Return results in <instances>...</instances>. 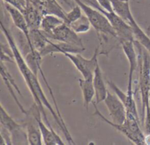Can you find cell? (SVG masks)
<instances>
[{"instance_id":"12","label":"cell","mask_w":150,"mask_h":145,"mask_svg":"<svg viewBox=\"0 0 150 145\" xmlns=\"http://www.w3.org/2000/svg\"><path fill=\"white\" fill-rule=\"evenodd\" d=\"M84 50L85 48H82L78 45L62 42H54L53 40H50L45 48L40 52V54L42 57H44L47 55H51V54H57V53L62 54H66V53L81 54Z\"/></svg>"},{"instance_id":"20","label":"cell","mask_w":150,"mask_h":145,"mask_svg":"<svg viewBox=\"0 0 150 145\" xmlns=\"http://www.w3.org/2000/svg\"><path fill=\"white\" fill-rule=\"evenodd\" d=\"M129 23L131 25L133 29L136 40H137L150 54V37L139 26L135 18L132 19Z\"/></svg>"},{"instance_id":"23","label":"cell","mask_w":150,"mask_h":145,"mask_svg":"<svg viewBox=\"0 0 150 145\" xmlns=\"http://www.w3.org/2000/svg\"><path fill=\"white\" fill-rule=\"evenodd\" d=\"M83 13L82 11L81 8L78 4H76V6L73 7L70 11L66 13L65 18H64V22L66 24L70 26L71 23H73V22H75L78 19L80 18L83 16Z\"/></svg>"},{"instance_id":"1","label":"cell","mask_w":150,"mask_h":145,"mask_svg":"<svg viewBox=\"0 0 150 145\" xmlns=\"http://www.w3.org/2000/svg\"><path fill=\"white\" fill-rule=\"evenodd\" d=\"M1 31L3 32V34L5 36V38L7 39V42H8L9 47H10L12 52H13V56H14L15 62H16L18 67V70H20L22 76L24 79L25 82H26V85H27L28 88L30 90L31 94H32V97H33L34 102L38 105V107L40 109L41 114L43 116L44 120H45L47 125L49 127H51V128H53L51 123L48 121V117H47L46 113H45V109H44V107H45L50 111V113L52 114L54 120H55L57 124L59 127L60 130L64 133V137H65L67 143L70 144H75L74 141H73V138H72L71 135H70V133L69 132L68 129H67V126H66L65 122H64L60 119L59 116L58 115L57 111L54 109V108L51 105L48 100L47 99L46 96H45V93H44L43 90H42V87H41L39 80H38V75L35 74L31 70L30 67H29L26 60H25L24 57H23V54H21V51L19 50L13 35L10 34L8 29L4 26L2 21L1 22Z\"/></svg>"},{"instance_id":"6","label":"cell","mask_w":150,"mask_h":145,"mask_svg":"<svg viewBox=\"0 0 150 145\" xmlns=\"http://www.w3.org/2000/svg\"><path fill=\"white\" fill-rule=\"evenodd\" d=\"M106 16L110 23L114 28L117 35V38L120 42L124 41H135V35L131 25L116 14L114 12L102 11Z\"/></svg>"},{"instance_id":"3","label":"cell","mask_w":150,"mask_h":145,"mask_svg":"<svg viewBox=\"0 0 150 145\" xmlns=\"http://www.w3.org/2000/svg\"><path fill=\"white\" fill-rule=\"evenodd\" d=\"M73 1L81 8L83 14L88 18L92 26L98 34L100 33L105 36H111L117 38V35L114 28L112 27L106 16L102 12L85 4L81 0Z\"/></svg>"},{"instance_id":"14","label":"cell","mask_w":150,"mask_h":145,"mask_svg":"<svg viewBox=\"0 0 150 145\" xmlns=\"http://www.w3.org/2000/svg\"><path fill=\"white\" fill-rule=\"evenodd\" d=\"M27 21L30 30L40 28V23L44 16L42 10L30 1H27L26 7L22 13Z\"/></svg>"},{"instance_id":"26","label":"cell","mask_w":150,"mask_h":145,"mask_svg":"<svg viewBox=\"0 0 150 145\" xmlns=\"http://www.w3.org/2000/svg\"><path fill=\"white\" fill-rule=\"evenodd\" d=\"M97 1L99 4L100 7L102 9V11L110 12V13L114 12L111 0H97Z\"/></svg>"},{"instance_id":"21","label":"cell","mask_w":150,"mask_h":145,"mask_svg":"<svg viewBox=\"0 0 150 145\" xmlns=\"http://www.w3.org/2000/svg\"><path fill=\"white\" fill-rule=\"evenodd\" d=\"M30 38L33 48L40 53L45 48L50 40L40 29L30 30Z\"/></svg>"},{"instance_id":"4","label":"cell","mask_w":150,"mask_h":145,"mask_svg":"<svg viewBox=\"0 0 150 145\" xmlns=\"http://www.w3.org/2000/svg\"><path fill=\"white\" fill-rule=\"evenodd\" d=\"M99 48L95 50L94 54L89 59H86L81 54H70L66 53L64 55L73 63L76 69L80 72L83 79H92L94 73L98 63Z\"/></svg>"},{"instance_id":"22","label":"cell","mask_w":150,"mask_h":145,"mask_svg":"<svg viewBox=\"0 0 150 145\" xmlns=\"http://www.w3.org/2000/svg\"><path fill=\"white\" fill-rule=\"evenodd\" d=\"M70 26L77 34L86 33L92 27L90 21H89L88 18L84 14L80 18H79L77 21L71 23Z\"/></svg>"},{"instance_id":"11","label":"cell","mask_w":150,"mask_h":145,"mask_svg":"<svg viewBox=\"0 0 150 145\" xmlns=\"http://www.w3.org/2000/svg\"><path fill=\"white\" fill-rule=\"evenodd\" d=\"M4 6H5L6 10L10 15L15 26L24 35L25 39H26L28 46L29 47L30 50H35L32 45V42H31L30 29H29V25H28L27 21H26L23 13L20 10L8 4L5 3Z\"/></svg>"},{"instance_id":"24","label":"cell","mask_w":150,"mask_h":145,"mask_svg":"<svg viewBox=\"0 0 150 145\" xmlns=\"http://www.w3.org/2000/svg\"><path fill=\"white\" fill-rule=\"evenodd\" d=\"M144 128H145V143L146 144H150V92L149 97V103L146 110L144 118Z\"/></svg>"},{"instance_id":"27","label":"cell","mask_w":150,"mask_h":145,"mask_svg":"<svg viewBox=\"0 0 150 145\" xmlns=\"http://www.w3.org/2000/svg\"><path fill=\"white\" fill-rule=\"evenodd\" d=\"M125 1H129V0H125Z\"/></svg>"},{"instance_id":"19","label":"cell","mask_w":150,"mask_h":145,"mask_svg":"<svg viewBox=\"0 0 150 145\" xmlns=\"http://www.w3.org/2000/svg\"><path fill=\"white\" fill-rule=\"evenodd\" d=\"M44 15H55L64 20L66 13L57 0H40Z\"/></svg>"},{"instance_id":"25","label":"cell","mask_w":150,"mask_h":145,"mask_svg":"<svg viewBox=\"0 0 150 145\" xmlns=\"http://www.w3.org/2000/svg\"><path fill=\"white\" fill-rule=\"evenodd\" d=\"M3 1L6 4H10L15 8L20 10L21 13L24 11L26 7V4H27L26 0H3Z\"/></svg>"},{"instance_id":"17","label":"cell","mask_w":150,"mask_h":145,"mask_svg":"<svg viewBox=\"0 0 150 145\" xmlns=\"http://www.w3.org/2000/svg\"><path fill=\"white\" fill-rule=\"evenodd\" d=\"M113 10L117 15L124 19L127 23L134 18L130 7L129 1L125 0H111Z\"/></svg>"},{"instance_id":"10","label":"cell","mask_w":150,"mask_h":145,"mask_svg":"<svg viewBox=\"0 0 150 145\" xmlns=\"http://www.w3.org/2000/svg\"><path fill=\"white\" fill-rule=\"evenodd\" d=\"M0 122H1V127H4L11 133L13 144H15L16 140L17 141L16 143H18V139H25L27 140L26 130L22 123H18L13 120L4 108L2 104H1V121Z\"/></svg>"},{"instance_id":"18","label":"cell","mask_w":150,"mask_h":145,"mask_svg":"<svg viewBox=\"0 0 150 145\" xmlns=\"http://www.w3.org/2000/svg\"><path fill=\"white\" fill-rule=\"evenodd\" d=\"M64 23V20L55 15L46 14L42 17L40 29L43 32L45 35L52 33L53 31L59 25Z\"/></svg>"},{"instance_id":"9","label":"cell","mask_w":150,"mask_h":145,"mask_svg":"<svg viewBox=\"0 0 150 145\" xmlns=\"http://www.w3.org/2000/svg\"><path fill=\"white\" fill-rule=\"evenodd\" d=\"M47 37L51 40L73 44V45L84 48L82 40L81 39L80 37L69 25L66 24L64 22L59 25L58 27L56 28L53 31L52 33L47 35Z\"/></svg>"},{"instance_id":"13","label":"cell","mask_w":150,"mask_h":145,"mask_svg":"<svg viewBox=\"0 0 150 145\" xmlns=\"http://www.w3.org/2000/svg\"><path fill=\"white\" fill-rule=\"evenodd\" d=\"M41 111L38 108L36 111V118L39 124L40 130L42 135V143L46 145L64 144V141L54 131V128H51L41 120Z\"/></svg>"},{"instance_id":"15","label":"cell","mask_w":150,"mask_h":145,"mask_svg":"<svg viewBox=\"0 0 150 145\" xmlns=\"http://www.w3.org/2000/svg\"><path fill=\"white\" fill-rule=\"evenodd\" d=\"M93 85L95 92V103L98 105L100 103L103 102L108 92L99 64H98L94 73Z\"/></svg>"},{"instance_id":"5","label":"cell","mask_w":150,"mask_h":145,"mask_svg":"<svg viewBox=\"0 0 150 145\" xmlns=\"http://www.w3.org/2000/svg\"><path fill=\"white\" fill-rule=\"evenodd\" d=\"M38 108H40L38 105L34 102L32 106L29 110H26V114H24L25 118L21 122L26 130L28 144L31 145H40L43 144L39 124L36 118V111Z\"/></svg>"},{"instance_id":"2","label":"cell","mask_w":150,"mask_h":145,"mask_svg":"<svg viewBox=\"0 0 150 145\" xmlns=\"http://www.w3.org/2000/svg\"><path fill=\"white\" fill-rule=\"evenodd\" d=\"M135 45L139 52V89L142 99V122L144 124L150 92V54L137 40H135Z\"/></svg>"},{"instance_id":"8","label":"cell","mask_w":150,"mask_h":145,"mask_svg":"<svg viewBox=\"0 0 150 145\" xmlns=\"http://www.w3.org/2000/svg\"><path fill=\"white\" fill-rule=\"evenodd\" d=\"M123 51L129 62V76L127 83V94L128 95H134L133 85V76L136 69L139 67V54H136L135 41H124L121 42Z\"/></svg>"},{"instance_id":"7","label":"cell","mask_w":150,"mask_h":145,"mask_svg":"<svg viewBox=\"0 0 150 145\" xmlns=\"http://www.w3.org/2000/svg\"><path fill=\"white\" fill-rule=\"evenodd\" d=\"M104 103L107 107L111 121L117 124L124 122L127 117V109L120 98L116 94L111 93L108 91Z\"/></svg>"},{"instance_id":"16","label":"cell","mask_w":150,"mask_h":145,"mask_svg":"<svg viewBox=\"0 0 150 145\" xmlns=\"http://www.w3.org/2000/svg\"><path fill=\"white\" fill-rule=\"evenodd\" d=\"M79 86L82 92L83 100V105L86 110L89 109V104L93 101L95 97V88L92 79H79Z\"/></svg>"}]
</instances>
